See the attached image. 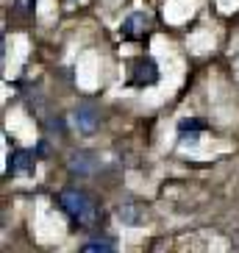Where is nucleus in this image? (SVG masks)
Masks as SVG:
<instances>
[{
    "instance_id": "f257e3e1",
    "label": "nucleus",
    "mask_w": 239,
    "mask_h": 253,
    "mask_svg": "<svg viewBox=\"0 0 239 253\" xmlns=\"http://www.w3.org/2000/svg\"><path fill=\"white\" fill-rule=\"evenodd\" d=\"M59 206L64 209V214H67L75 225H92L97 220L95 201H92L86 192H81V189H73V186L61 189L59 192Z\"/></svg>"
},
{
    "instance_id": "f03ea898",
    "label": "nucleus",
    "mask_w": 239,
    "mask_h": 253,
    "mask_svg": "<svg viewBox=\"0 0 239 253\" xmlns=\"http://www.w3.org/2000/svg\"><path fill=\"white\" fill-rule=\"evenodd\" d=\"M159 78H161V73H159V64L150 56H145V59H139L134 64V73H131V86H136V89H145V86H156Z\"/></svg>"
},
{
    "instance_id": "7ed1b4c3",
    "label": "nucleus",
    "mask_w": 239,
    "mask_h": 253,
    "mask_svg": "<svg viewBox=\"0 0 239 253\" xmlns=\"http://www.w3.org/2000/svg\"><path fill=\"white\" fill-rule=\"evenodd\" d=\"M75 126H78L81 134H95L100 128V114H97L95 106H89V103L75 106Z\"/></svg>"
},
{
    "instance_id": "20e7f679",
    "label": "nucleus",
    "mask_w": 239,
    "mask_h": 253,
    "mask_svg": "<svg viewBox=\"0 0 239 253\" xmlns=\"http://www.w3.org/2000/svg\"><path fill=\"white\" fill-rule=\"evenodd\" d=\"M8 175H31L34 172V153L31 150H23V148H17L11 156H8Z\"/></svg>"
},
{
    "instance_id": "39448f33",
    "label": "nucleus",
    "mask_w": 239,
    "mask_h": 253,
    "mask_svg": "<svg viewBox=\"0 0 239 253\" xmlns=\"http://www.w3.org/2000/svg\"><path fill=\"white\" fill-rule=\"evenodd\" d=\"M150 25V17L145 14V11H134V14H128L125 20H122V37L125 39H139L145 34V28Z\"/></svg>"
},
{
    "instance_id": "423d86ee",
    "label": "nucleus",
    "mask_w": 239,
    "mask_h": 253,
    "mask_svg": "<svg viewBox=\"0 0 239 253\" xmlns=\"http://www.w3.org/2000/svg\"><path fill=\"white\" fill-rule=\"evenodd\" d=\"M95 167H97V156L89 153V150H75L73 156H70V172L89 175V172H95Z\"/></svg>"
},
{
    "instance_id": "0eeeda50",
    "label": "nucleus",
    "mask_w": 239,
    "mask_h": 253,
    "mask_svg": "<svg viewBox=\"0 0 239 253\" xmlns=\"http://www.w3.org/2000/svg\"><path fill=\"white\" fill-rule=\"evenodd\" d=\"M206 120H200V117H187V120H181L178 123V136L181 139H195V134H200V131H206Z\"/></svg>"
},
{
    "instance_id": "6e6552de",
    "label": "nucleus",
    "mask_w": 239,
    "mask_h": 253,
    "mask_svg": "<svg viewBox=\"0 0 239 253\" xmlns=\"http://www.w3.org/2000/svg\"><path fill=\"white\" fill-rule=\"evenodd\" d=\"M83 251H114V242L112 239H92V242H86L83 245Z\"/></svg>"
},
{
    "instance_id": "1a4fd4ad",
    "label": "nucleus",
    "mask_w": 239,
    "mask_h": 253,
    "mask_svg": "<svg viewBox=\"0 0 239 253\" xmlns=\"http://www.w3.org/2000/svg\"><path fill=\"white\" fill-rule=\"evenodd\" d=\"M120 220H122V223H136V220H139V217H136V211H134V206H120Z\"/></svg>"
}]
</instances>
